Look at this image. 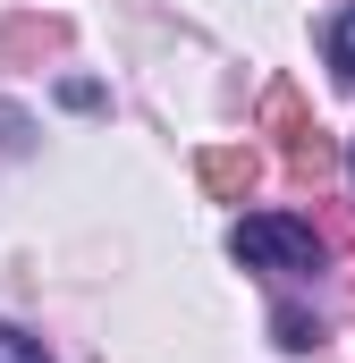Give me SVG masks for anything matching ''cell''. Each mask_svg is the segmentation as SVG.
<instances>
[{
	"instance_id": "cell-1",
	"label": "cell",
	"mask_w": 355,
	"mask_h": 363,
	"mask_svg": "<svg viewBox=\"0 0 355 363\" xmlns=\"http://www.w3.org/2000/svg\"><path fill=\"white\" fill-rule=\"evenodd\" d=\"M263 135L279 144V161H288V186L322 194V186L339 178V144L322 135V118L305 110V93H296V85H271V93H263Z\"/></svg>"
},
{
	"instance_id": "cell-4",
	"label": "cell",
	"mask_w": 355,
	"mask_h": 363,
	"mask_svg": "<svg viewBox=\"0 0 355 363\" xmlns=\"http://www.w3.org/2000/svg\"><path fill=\"white\" fill-rule=\"evenodd\" d=\"M0 51H9L17 68L60 60V51H68V17H9V26H0Z\"/></svg>"
},
{
	"instance_id": "cell-2",
	"label": "cell",
	"mask_w": 355,
	"mask_h": 363,
	"mask_svg": "<svg viewBox=\"0 0 355 363\" xmlns=\"http://www.w3.org/2000/svg\"><path fill=\"white\" fill-rule=\"evenodd\" d=\"M229 254L254 262V271H322V237H313L305 220H288V211H254V220H237Z\"/></svg>"
},
{
	"instance_id": "cell-3",
	"label": "cell",
	"mask_w": 355,
	"mask_h": 363,
	"mask_svg": "<svg viewBox=\"0 0 355 363\" xmlns=\"http://www.w3.org/2000/svg\"><path fill=\"white\" fill-rule=\"evenodd\" d=\"M195 178H203V194H220V203H246V194L263 186V161H254L246 144H212V152L195 161Z\"/></svg>"
},
{
	"instance_id": "cell-9",
	"label": "cell",
	"mask_w": 355,
	"mask_h": 363,
	"mask_svg": "<svg viewBox=\"0 0 355 363\" xmlns=\"http://www.w3.org/2000/svg\"><path fill=\"white\" fill-rule=\"evenodd\" d=\"M347 169H355V152H347Z\"/></svg>"
},
{
	"instance_id": "cell-7",
	"label": "cell",
	"mask_w": 355,
	"mask_h": 363,
	"mask_svg": "<svg viewBox=\"0 0 355 363\" xmlns=\"http://www.w3.org/2000/svg\"><path fill=\"white\" fill-rule=\"evenodd\" d=\"M0 363H51V355H43V338H26V330L0 321Z\"/></svg>"
},
{
	"instance_id": "cell-6",
	"label": "cell",
	"mask_w": 355,
	"mask_h": 363,
	"mask_svg": "<svg viewBox=\"0 0 355 363\" xmlns=\"http://www.w3.org/2000/svg\"><path fill=\"white\" fill-rule=\"evenodd\" d=\"M330 68H339V77L355 85V9L339 17V26H330Z\"/></svg>"
},
{
	"instance_id": "cell-8",
	"label": "cell",
	"mask_w": 355,
	"mask_h": 363,
	"mask_svg": "<svg viewBox=\"0 0 355 363\" xmlns=\"http://www.w3.org/2000/svg\"><path fill=\"white\" fill-rule=\"evenodd\" d=\"M0 152H26V118L17 110H0Z\"/></svg>"
},
{
	"instance_id": "cell-5",
	"label": "cell",
	"mask_w": 355,
	"mask_h": 363,
	"mask_svg": "<svg viewBox=\"0 0 355 363\" xmlns=\"http://www.w3.org/2000/svg\"><path fill=\"white\" fill-rule=\"evenodd\" d=\"M271 338H279L288 355H313V347H322V313H305V304H279V313H271Z\"/></svg>"
}]
</instances>
